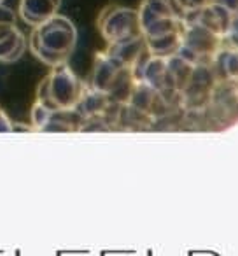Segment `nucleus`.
I'll use <instances>...</instances> for the list:
<instances>
[{
  "label": "nucleus",
  "instance_id": "f3484780",
  "mask_svg": "<svg viewBox=\"0 0 238 256\" xmlns=\"http://www.w3.org/2000/svg\"><path fill=\"white\" fill-rule=\"evenodd\" d=\"M2 2H4V0H0V6H2Z\"/></svg>",
  "mask_w": 238,
  "mask_h": 256
},
{
  "label": "nucleus",
  "instance_id": "2eb2a0df",
  "mask_svg": "<svg viewBox=\"0 0 238 256\" xmlns=\"http://www.w3.org/2000/svg\"><path fill=\"white\" fill-rule=\"evenodd\" d=\"M182 6L186 8V11L191 12V11H196V9H202L205 6H209L212 0H181Z\"/></svg>",
  "mask_w": 238,
  "mask_h": 256
},
{
  "label": "nucleus",
  "instance_id": "dca6fc26",
  "mask_svg": "<svg viewBox=\"0 0 238 256\" xmlns=\"http://www.w3.org/2000/svg\"><path fill=\"white\" fill-rule=\"evenodd\" d=\"M210 4H219L224 9H228L231 14H238V0H212Z\"/></svg>",
  "mask_w": 238,
  "mask_h": 256
},
{
  "label": "nucleus",
  "instance_id": "39448f33",
  "mask_svg": "<svg viewBox=\"0 0 238 256\" xmlns=\"http://www.w3.org/2000/svg\"><path fill=\"white\" fill-rule=\"evenodd\" d=\"M217 82L209 67H195L188 86L181 92L179 100L189 110H200L212 100Z\"/></svg>",
  "mask_w": 238,
  "mask_h": 256
},
{
  "label": "nucleus",
  "instance_id": "423d86ee",
  "mask_svg": "<svg viewBox=\"0 0 238 256\" xmlns=\"http://www.w3.org/2000/svg\"><path fill=\"white\" fill-rule=\"evenodd\" d=\"M189 12L182 6L181 0H142L139 8L140 30L149 23L160 22V20H179L184 22Z\"/></svg>",
  "mask_w": 238,
  "mask_h": 256
},
{
  "label": "nucleus",
  "instance_id": "7ed1b4c3",
  "mask_svg": "<svg viewBox=\"0 0 238 256\" xmlns=\"http://www.w3.org/2000/svg\"><path fill=\"white\" fill-rule=\"evenodd\" d=\"M96 26L109 46L142 37L139 11L125 6L110 4L103 8L96 18Z\"/></svg>",
  "mask_w": 238,
  "mask_h": 256
},
{
  "label": "nucleus",
  "instance_id": "6e6552de",
  "mask_svg": "<svg viewBox=\"0 0 238 256\" xmlns=\"http://www.w3.org/2000/svg\"><path fill=\"white\" fill-rule=\"evenodd\" d=\"M217 86H231L238 88V50L223 44L219 53L209 65Z\"/></svg>",
  "mask_w": 238,
  "mask_h": 256
},
{
  "label": "nucleus",
  "instance_id": "20e7f679",
  "mask_svg": "<svg viewBox=\"0 0 238 256\" xmlns=\"http://www.w3.org/2000/svg\"><path fill=\"white\" fill-rule=\"evenodd\" d=\"M223 44V37L216 36L196 23H186L177 56L191 64L193 67H209Z\"/></svg>",
  "mask_w": 238,
  "mask_h": 256
},
{
  "label": "nucleus",
  "instance_id": "0eeeda50",
  "mask_svg": "<svg viewBox=\"0 0 238 256\" xmlns=\"http://www.w3.org/2000/svg\"><path fill=\"white\" fill-rule=\"evenodd\" d=\"M235 14H231L228 9H224L219 4H209L202 9L191 11L186 18V23H196V25L203 26V28L210 30L216 36L226 37L228 30H230L231 20Z\"/></svg>",
  "mask_w": 238,
  "mask_h": 256
},
{
  "label": "nucleus",
  "instance_id": "f03ea898",
  "mask_svg": "<svg viewBox=\"0 0 238 256\" xmlns=\"http://www.w3.org/2000/svg\"><path fill=\"white\" fill-rule=\"evenodd\" d=\"M86 82H82L74 74L68 64L53 67L51 72L40 81L37 88L35 104L42 106L49 112L77 109L82 95H84Z\"/></svg>",
  "mask_w": 238,
  "mask_h": 256
},
{
  "label": "nucleus",
  "instance_id": "9b49d317",
  "mask_svg": "<svg viewBox=\"0 0 238 256\" xmlns=\"http://www.w3.org/2000/svg\"><path fill=\"white\" fill-rule=\"evenodd\" d=\"M184 32V30H182ZM182 32L170 34V36L156 37V39H146L147 53L154 58H170L179 53L182 42Z\"/></svg>",
  "mask_w": 238,
  "mask_h": 256
},
{
  "label": "nucleus",
  "instance_id": "1a4fd4ad",
  "mask_svg": "<svg viewBox=\"0 0 238 256\" xmlns=\"http://www.w3.org/2000/svg\"><path fill=\"white\" fill-rule=\"evenodd\" d=\"M61 0H21L18 14L28 26H40L58 14Z\"/></svg>",
  "mask_w": 238,
  "mask_h": 256
},
{
  "label": "nucleus",
  "instance_id": "9d476101",
  "mask_svg": "<svg viewBox=\"0 0 238 256\" xmlns=\"http://www.w3.org/2000/svg\"><path fill=\"white\" fill-rule=\"evenodd\" d=\"M26 37L18 26H11L5 32L0 34V62L2 64H14L25 54Z\"/></svg>",
  "mask_w": 238,
  "mask_h": 256
},
{
  "label": "nucleus",
  "instance_id": "ddd939ff",
  "mask_svg": "<svg viewBox=\"0 0 238 256\" xmlns=\"http://www.w3.org/2000/svg\"><path fill=\"white\" fill-rule=\"evenodd\" d=\"M224 44L238 50V14H235L233 20H231L230 30H228L226 37H224Z\"/></svg>",
  "mask_w": 238,
  "mask_h": 256
},
{
  "label": "nucleus",
  "instance_id": "f257e3e1",
  "mask_svg": "<svg viewBox=\"0 0 238 256\" xmlns=\"http://www.w3.org/2000/svg\"><path fill=\"white\" fill-rule=\"evenodd\" d=\"M28 44L37 60L47 67L65 65L77 46V28L67 16L56 14L49 22L33 28Z\"/></svg>",
  "mask_w": 238,
  "mask_h": 256
},
{
  "label": "nucleus",
  "instance_id": "4468645a",
  "mask_svg": "<svg viewBox=\"0 0 238 256\" xmlns=\"http://www.w3.org/2000/svg\"><path fill=\"white\" fill-rule=\"evenodd\" d=\"M12 128H14V123L11 121V118L7 116L2 107H0V134H9L12 132Z\"/></svg>",
  "mask_w": 238,
  "mask_h": 256
},
{
  "label": "nucleus",
  "instance_id": "f8f14e48",
  "mask_svg": "<svg viewBox=\"0 0 238 256\" xmlns=\"http://www.w3.org/2000/svg\"><path fill=\"white\" fill-rule=\"evenodd\" d=\"M11 26H16V12L2 4L0 6V34Z\"/></svg>",
  "mask_w": 238,
  "mask_h": 256
}]
</instances>
